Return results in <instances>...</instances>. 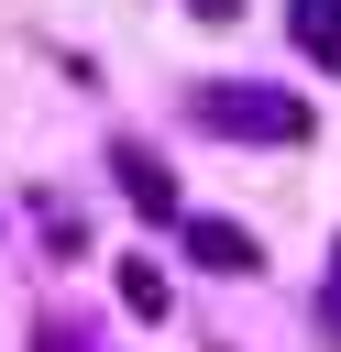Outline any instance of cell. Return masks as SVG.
Instances as JSON below:
<instances>
[{"label":"cell","mask_w":341,"mask_h":352,"mask_svg":"<svg viewBox=\"0 0 341 352\" xmlns=\"http://www.w3.org/2000/svg\"><path fill=\"white\" fill-rule=\"evenodd\" d=\"M187 110H198V132H231V143H308V99L253 88V77H209V88H187Z\"/></svg>","instance_id":"cell-1"},{"label":"cell","mask_w":341,"mask_h":352,"mask_svg":"<svg viewBox=\"0 0 341 352\" xmlns=\"http://www.w3.org/2000/svg\"><path fill=\"white\" fill-rule=\"evenodd\" d=\"M187 253H198L209 275H253V264H264L253 231H231V220H187Z\"/></svg>","instance_id":"cell-2"},{"label":"cell","mask_w":341,"mask_h":352,"mask_svg":"<svg viewBox=\"0 0 341 352\" xmlns=\"http://www.w3.org/2000/svg\"><path fill=\"white\" fill-rule=\"evenodd\" d=\"M110 165H121V187H132V209H154V220L176 209V176H165V154H143V143H121Z\"/></svg>","instance_id":"cell-3"},{"label":"cell","mask_w":341,"mask_h":352,"mask_svg":"<svg viewBox=\"0 0 341 352\" xmlns=\"http://www.w3.org/2000/svg\"><path fill=\"white\" fill-rule=\"evenodd\" d=\"M286 33H297L330 77H341V0H286Z\"/></svg>","instance_id":"cell-4"},{"label":"cell","mask_w":341,"mask_h":352,"mask_svg":"<svg viewBox=\"0 0 341 352\" xmlns=\"http://www.w3.org/2000/svg\"><path fill=\"white\" fill-rule=\"evenodd\" d=\"M121 308H132V319H165V275H154V264H121Z\"/></svg>","instance_id":"cell-5"},{"label":"cell","mask_w":341,"mask_h":352,"mask_svg":"<svg viewBox=\"0 0 341 352\" xmlns=\"http://www.w3.org/2000/svg\"><path fill=\"white\" fill-rule=\"evenodd\" d=\"M242 11H253V0H198V22H242Z\"/></svg>","instance_id":"cell-6"}]
</instances>
